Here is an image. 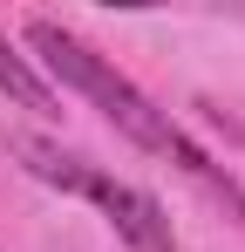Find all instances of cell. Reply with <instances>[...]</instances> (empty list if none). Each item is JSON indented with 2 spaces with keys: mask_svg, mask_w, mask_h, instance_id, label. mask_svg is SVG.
I'll return each instance as SVG.
<instances>
[{
  "mask_svg": "<svg viewBox=\"0 0 245 252\" xmlns=\"http://www.w3.org/2000/svg\"><path fill=\"white\" fill-rule=\"evenodd\" d=\"M28 48H34V55H41V62H48L68 89H82V95H89V102H95V109H102L129 143H143V150L170 157L177 123H170V116H163V109L129 82V75H116V68H109L89 41H75V34H68V28H55V21H28Z\"/></svg>",
  "mask_w": 245,
  "mask_h": 252,
  "instance_id": "obj_1",
  "label": "cell"
},
{
  "mask_svg": "<svg viewBox=\"0 0 245 252\" xmlns=\"http://www.w3.org/2000/svg\"><path fill=\"white\" fill-rule=\"evenodd\" d=\"M82 198H95V205L109 211V225H116V232H122L136 252H170V246H177V239H170V218H163V205L150 198V191L116 184V177H102V170H95Z\"/></svg>",
  "mask_w": 245,
  "mask_h": 252,
  "instance_id": "obj_2",
  "label": "cell"
},
{
  "mask_svg": "<svg viewBox=\"0 0 245 252\" xmlns=\"http://www.w3.org/2000/svg\"><path fill=\"white\" fill-rule=\"evenodd\" d=\"M14 157L34 170L41 184H61V191H75V198L89 191V177H95L82 157H61V150H55V143H41V136H14Z\"/></svg>",
  "mask_w": 245,
  "mask_h": 252,
  "instance_id": "obj_3",
  "label": "cell"
},
{
  "mask_svg": "<svg viewBox=\"0 0 245 252\" xmlns=\"http://www.w3.org/2000/svg\"><path fill=\"white\" fill-rule=\"evenodd\" d=\"M0 89H7L21 109H55V89L41 82V75H34V68H28V62H21L7 41H0Z\"/></svg>",
  "mask_w": 245,
  "mask_h": 252,
  "instance_id": "obj_4",
  "label": "cell"
}]
</instances>
